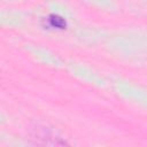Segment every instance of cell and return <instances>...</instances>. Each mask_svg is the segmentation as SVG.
Returning a JSON list of instances; mask_svg holds the SVG:
<instances>
[{
    "label": "cell",
    "instance_id": "6da1fadb",
    "mask_svg": "<svg viewBox=\"0 0 147 147\" xmlns=\"http://www.w3.org/2000/svg\"><path fill=\"white\" fill-rule=\"evenodd\" d=\"M32 139H34V144L37 145H65L63 140H61L56 134H54L47 127H38L36 132L32 134Z\"/></svg>",
    "mask_w": 147,
    "mask_h": 147
},
{
    "label": "cell",
    "instance_id": "7a4b0ae2",
    "mask_svg": "<svg viewBox=\"0 0 147 147\" xmlns=\"http://www.w3.org/2000/svg\"><path fill=\"white\" fill-rule=\"evenodd\" d=\"M48 21H49V23H51V25H52L53 28L63 29V28L65 26V21H64L62 17H59V16H56V15L49 16Z\"/></svg>",
    "mask_w": 147,
    "mask_h": 147
}]
</instances>
